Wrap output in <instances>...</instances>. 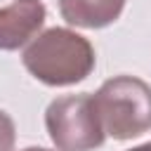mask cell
<instances>
[{
    "label": "cell",
    "instance_id": "cell-5",
    "mask_svg": "<svg viewBox=\"0 0 151 151\" xmlns=\"http://www.w3.org/2000/svg\"><path fill=\"white\" fill-rule=\"evenodd\" d=\"M66 24L78 28H104L113 24L125 7V0H57Z\"/></svg>",
    "mask_w": 151,
    "mask_h": 151
},
{
    "label": "cell",
    "instance_id": "cell-1",
    "mask_svg": "<svg viewBox=\"0 0 151 151\" xmlns=\"http://www.w3.org/2000/svg\"><path fill=\"white\" fill-rule=\"evenodd\" d=\"M26 71L50 87H68L85 80L97 64L92 42L71 28H47L38 33L24 50Z\"/></svg>",
    "mask_w": 151,
    "mask_h": 151
},
{
    "label": "cell",
    "instance_id": "cell-4",
    "mask_svg": "<svg viewBox=\"0 0 151 151\" xmlns=\"http://www.w3.org/2000/svg\"><path fill=\"white\" fill-rule=\"evenodd\" d=\"M47 9L40 0H14L0 7V50L12 52L28 45L42 28Z\"/></svg>",
    "mask_w": 151,
    "mask_h": 151
},
{
    "label": "cell",
    "instance_id": "cell-7",
    "mask_svg": "<svg viewBox=\"0 0 151 151\" xmlns=\"http://www.w3.org/2000/svg\"><path fill=\"white\" fill-rule=\"evenodd\" d=\"M127 151H151V142H144V144L132 146V149H127Z\"/></svg>",
    "mask_w": 151,
    "mask_h": 151
},
{
    "label": "cell",
    "instance_id": "cell-2",
    "mask_svg": "<svg viewBox=\"0 0 151 151\" xmlns=\"http://www.w3.org/2000/svg\"><path fill=\"white\" fill-rule=\"evenodd\" d=\"M106 137L127 142L151 130V85L137 76H113L92 94Z\"/></svg>",
    "mask_w": 151,
    "mask_h": 151
},
{
    "label": "cell",
    "instance_id": "cell-3",
    "mask_svg": "<svg viewBox=\"0 0 151 151\" xmlns=\"http://www.w3.org/2000/svg\"><path fill=\"white\" fill-rule=\"evenodd\" d=\"M45 127L57 151H94L104 144L106 132L92 104V94H66L50 101Z\"/></svg>",
    "mask_w": 151,
    "mask_h": 151
},
{
    "label": "cell",
    "instance_id": "cell-6",
    "mask_svg": "<svg viewBox=\"0 0 151 151\" xmlns=\"http://www.w3.org/2000/svg\"><path fill=\"white\" fill-rule=\"evenodd\" d=\"M17 142V127L7 111L0 109V151H14Z\"/></svg>",
    "mask_w": 151,
    "mask_h": 151
},
{
    "label": "cell",
    "instance_id": "cell-8",
    "mask_svg": "<svg viewBox=\"0 0 151 151\" xmlns=\"http://www.w3.org/2000/svg\"><path fill=\"white\" fill-rule=\"evenodd\" d=\"M21 151H52V149H45V146H26Z\"/></svg>",
    "mask_w": 151,
    "mask_h": 151
}]
</instances>
